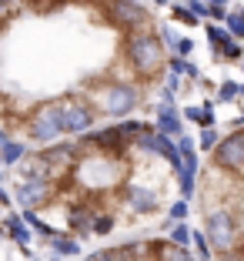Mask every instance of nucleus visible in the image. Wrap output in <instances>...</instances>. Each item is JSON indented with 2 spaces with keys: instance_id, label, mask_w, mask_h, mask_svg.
Wrapping results in <instances>:
<instances>
[{
  "instance_id": "1",
  "label": "nucleus",
  "mask_w": 244,
  "mask_h": 261,
  "mask_svg": "<svg viewBox=\"0 0 244 261\" xmlns=\"http://www.w3.org/2000/svg\"><path fill=\"white\" fill-rule=\"evenodd\" d=\"M124 40H127V64L141 77H154L164 70V64H168V44H164V37L154 27L130 31Z\"/></svg>"
},
{
  "instance_id": "2",
  "label": "nucleus",
  "mask_w": 244,
  "mask_h": 261,
  "mask_svg": "<svg viewBox=\"0 0 244 261\" xmlns=\"http://www.w3.org/2000/svg\"><path fill=\"white\" fill-rule=\"evenodd\" d=\"M141 91L130 81H104V84L94 91V104H97L100 114L107 117H124L138 108Z\"/></svg>"
},
{
  "instance_id": "3",
  "label": "nucleus",
  "mask_w": 244,
  "mask_h": 261,
  "mask_svg": "<svg viewBox=\"0 0 244 261\" xmlns=\"http://www.w3.org/2000/svg\"><path fill=\"white\" fill-rule=\"evenodd\" d=\"M204 238H207V245H211V251H214V254L231 251V248H234L237 241H244V231H241V224H237L234 211H228V207L207 211V228H204Z\"/></svg>"
},
{
  "instance_id": "4",
  "label": "nucleus",
  "mask_w": 244,
  "mask_h": 261,
  "mask_svg": "<svg viewBox=\"0 0 244 261\" xmlns=\"http://www.w3.org/2000/svg\"><path fill=\"white\" fill-rule=\"evenodd\" d=\"M64 134L61 124V100H40L37 108L27 114V138L34 144H50Z\"/></svg>"
},
{
  "instance_id": "5",
  "label": "nucleus",
  "mask_w": 244,
  "mask_h": 261,
  "mask_svg": "<svg viewBox=\"0 0 244 261\" xmlns=\"http://www.w3.org/2000/svg\"><path fill=\"white\" fill-rule=\"evenodd\" d=\"M104 14L111 20V27L127 37L130 31H144V27H154L151 23V14L141 7L138 0H104Z\"/></svg>"
},
{
  "instance_id": "6",
  "label": "nucleus",
  "mask_w": 244,
  "mask_h": 261,
  "mask_svg": "<svg viewBox=\"0 0 244 261\" xmlns=\"http://www.w3.org/2000/svg\"><path fill=\"white\" fill-rule=\"evenodd\" d=\"M57 198V181L50 177H20L17 181V201L23 204V211H40Z\"/></svg>"
},
{
  "instance_id": "7",
  "label": "nucleus",
  "mask_w": 244,
  "mask_h": 261,
  "mask_svg": "<svg viewBox=\"0 0 244 261\" xmlns=\"http://www.w3.org/2000/svg\"><path fill=\"white\" fill-rule=\"evenodd\" d=\"M211 164L228 171V174H244V130L228 134L224 141H218L211 151Z\"/></svg>"
},
{
  "instance_id": "8",
  "label": "nucleus",
  "mask_w": 244,
  "mask_h": 261,
  "mask_svg": "<svg viewBox=\"0 0 244 261\" xmlns=\"http://www.w3.org/2000/svg\"><path fill=\"white\" fill-rule=\"evenodd\" d=\"M61 124H64L67 134H84V130H91V124H94V111L87 108L84 100L67 97V100H61Z\"/></svg>"
},
{
  "instance_id": "9",
  "label": "nucleus",
  "mask_w": 244,
  "mask_h": 261,
  "mask_svg": "<svg viewBox=\"0 0 244 261\" xmlns=\"http://www.w3.org/2000/svg\"><path fill=\"white\" fill-rule=\"evenodd\" d=\"M94 207H84V204H67V211H64V224H67V234H94Z\"/></svg>"
},
{
  "instance_id": "10",
  "label": "nucleus",
  "mask_w": 244,
  "mask_h": 261,
  "mask_svg": "<svg viewBox=\"0 0 244 261\" xmlns=\"http://www.w3.org/2000/svg\"><path fill=\"white\" fill-rule=\"evenodd\" d=\"M151 261H201L187 245H174V241L151 238Z\"/></svg>"
},
{
  "instance_id": "11",
  "label": "nucleus",
  "mask_w": 244,
  "mask_h": 261,
  "mask_svg": "<svg viewBox=\"0 0 244 261\" xmlns=\"http://www.w3.org/2000/svg\"><path fill=\"white\" fill-rule=\"evenodd\" d=\"M157 130L168 134V138H177V134H181V114H177L174 104H171V94H164V104H160V114H157Z\"/></svg>"
},
{
  "instance_id": "12",
  "label": "nucleus",
  "mask_w": 244,
  "mask_h": 261,
  "mask_svg": "<svg viewBox=\"0 0 244 261\" xmlns=\"http://www.w3.org/2000/svg\"><path fill=\"white\" fill-rule=\"evenodd\" d=\"M130 204L141 207V211H154V207L160 204V191L141 185V188H134V191H130Z\"/></svg>"
},
{
  "instance_id": "13",
  "label": "nucleus",
  "mask_w": 244,
  "mask_h": 261,
  "mask_svg": "<svg viewBox=\"0 0 244 261\" xmlns=\"http://www.w3.org/2000/svg\"><path fill=\"white\" fill-rule=\"evenodd\" d=\"M23 154H27V147L20 144V141H4V144H0V164H17L23 158Z\"/></svg>"
},
{
  "instance_id": "14",
  "label": "nucleus",
  "mask_w": 244,
  "mask_h": 261,
  "mask_svg": "<svg viewBox=\"0 0 244 261\" xmlns=\"http://www.w3.org/2000/svg\"><path fill=\"white\" fill-rule=\"evenodd\" d=\"M117 127H121V134L130 141V147H134V138H141L151 124H144V121H124V124H117Z\"/></svg>"
},
{
  "instance_id": "15",
  "label": "nucleus",
  "mask_w": 244,
  "mask_h": 261,
  "mask_svg": "<svg viewBox=\"0 0 244 261\" xmlns=\"http://www.w3.org/2000/svg\"><path fill=\"white\" fill-rule=\"evenodd\" d=\"M50 245H53L57 254H77V251H80V245H77L74 238H53V234H50Z\"/></svg>"
},
{
  "instance_id": "16",
  "label": "nucleus",
  "mask_w": 244,
  "mask_h": 261,
  "mask_svg": "<svg viewBox=\"0 0 244 261\" xmlns=\"http://www.w3.org/2000/svg\"><path fill=\"white\" fill-rule=\"evenodd\" d=\"M111 231H114V218L107 211H97L94 215V234H111Z\"/></svg>"
},
{
  "instance_id": "17",
  "label": "nucleus",
  "mask_w": 244,
  "mask_h": 261,
  "mask_svg": "<svg viewBox=\"0 0 244 261\" xmlns=\"http://www.w3.org/2000/svg\"><path fill=\"white\" fill-rule=\"evenodd\" d=\"M207 37H211L214 50H221V47H224V44L231 40V34H228V31H218V27H207Z\"/></svg>"
},
{
  "instance_id": "18",
  "label": "nucleus",
  "mask_w": 244,
  "mask_h": 261,
  "mask_svg": "<svg viewBox=\"0 0 244 261\" xmlns=\"http://www.w3.org/2000/svg\"><path fill=\"white\" fill-rule=\"evenodd\" d=\"M171 241H174V245H187V241H191V231H187V224H174V231H171Z\"/></svg>"
},
{
  "instance_id": "19",
  "label": "nucleus",
  "mask_w": 244,
  "mask_h": 261,
  "mask_svg": "<svg viewBox=\"0 0 244 261\" xmlns=\"http://www.w3.org/2000/svg\"><path fill=\"white\" fill-rule=\"evenodd\" d=\"M228 27H231V34L244 37V14H231V17H228Z\"/></svg>"
},
{
  "instance_id": "20",
  "label": "nucleus",
  "mask_w": 244,
  "mask_h": 261,
  "mask_svg": "<svg viewBox=\"0 0 244 261\" xmlns=\"http://www.w3.org/2000/svg\"><path fill=\"white\" fill-rule=\"evenodd\" d=\"M221 54H224V57H228V61H237V57H241V54H244V50H241V47H237V44H231V40H228V44H224V47H221Z\"/></svg>"
},
{
  "instance_id": "21",
  "label": "nucleus",
  "mask_w": 244,
  "mask_h": 261,
  "mask_svg": "<svg viewBox=\"0 0 244 261\" xmlns=\"http://www.w3.org/2000/svg\"><path fill=\"white\" fill-rule=\"evenodd\" d=\"M171 218H174V221H184V218H187V204H184V201H177V204L171 207Z\"/></svg>"
},
{
  "instance_id": "22",
  "label": "nucleus",
  "mask_w": 244,
  "mask_h": 261,
  "mask_svg": "<svg viewBox=\"0 0 244 261\" xmlns=\"http://www.w3.org/2000/svg\"><path fill=\"white\" fill-rule=\"evenodd\" d=\"M201 144H204V147H214V144H218V134L207 127V130H204V138H201Z\"/></svg>"
},
{
  "instance_id": "23",
  "label": "nucleus",
  "mask_w": 244,
  "mask_h": 261,
  "mask_svg": "<svg viewBox=\"0 0 244 261\" xmlns=\"http://www.w3.org/2000/svg\"><path fill=\"white\" fill-rule=\"evenodd\" d=\"M187 10H191V14H198V17L207 14V7H204V4H198V0H191V4H187Z\"/></svg>"
},
{
  "instance_id": "24",
  "label": "nucleus",
  "mask_w": 244,
  "mask_h": 261,
  "mask_svg": "<svg viewBox=\"0 0 244 261\" xmlns=\"http://www.w3.org/2000/svg\"><path fill=\"white\" fill-rule=\"evenodd\" d=\"M177 44V54H187V50H191V40H174Z\"/></svg>"
},
{
  "instance_id": "25",
  "label": "nucleus",
  "mask_w": 244,
  "mask_h": 261,
  "mask_svg": "<svg viewBox=\"0 0 244 261\" xmlns=\"http://www.w3.org/2000/svg\"><path fill=\"white\" fill-rule=\"evenodd\" d=\"M237 91H241L237 84H224V87H221V94H224V97H231V94H237Z\"/></svg>"
},
{
  "instance_id": "26",
  "label": "nucleus",
  "mask_w": 244,
  "mask_h": 261,
  "mask_svg": "<svg viewBox=\"0 0 244 261\" xmlns=\"http://www.w3.org/2000/svg\"><path fill=\"white\" fill-rule=\"evenodd\" d=\"M4 141H7V130H4V127H0V144H4Z\"/></svg>"
},
{
  "instance_id": "27",
  "label": "nucleus",
  "mask_w": 244,
  "mask_h": 261,
  "mask_svg": "<svg viewBox=\"0 0 244 261\" xmlns=\"http://www.w3.org/2000/svg\"><path fill=\"white\" fill-rule=\"evenodd\" d=\"M237 94H244V87H241V91H237Z\"/></svg>"
},
{
  "instance_id": "28",
  "label": "nucleus",
  "mask_w": 244,
  "mask_h": 261,
  "mask_svg": "<svg viewBox=\"0 0 244 261\" xmlns=\"http://www.w3.org/2000/svg\"><path fill=\"white\" fill-rule=\"evenodd\" d=\"M241 61H244V54H241Z\"/></svg>"
},
{
  "instance_id": "29",
  "label": "nucleus",
  "mask_w": 244,
  "mask_h": 261,
  "mask_svg": "<svg viewBox=\"0 0 244 261\" xmlns=\"http://www.w3.org/2000/svg\"><path fill=\"white\" fill-rule=\"evenodd\" d=\"M241 14H244V10H241Z\"/></svg>"
}]
</instances>
